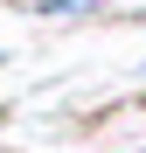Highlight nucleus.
I'll return each mask as SVG.
<instances>
[{
    "instance_id": "1",
    "label": "nucleus",
    "mask_w": 146,
    "mask_h": 153,
    "mask_svg": "<svg viewBox=\"0 0 146 153\" xmlns=\"http://www.w3.org/2000/svg\"><path fill=\"white\" fill-rule=\"evenodd\" d=\"M97 7H125V0H97Z\"/></svg>"
},
{
    "instance_id": "2",
    "label": "nucleus",
    "mask_w": 146,
    "mask_h": 153,
    "mask_svg": "<svg viewBox=\"0 0 146 153\" xmlns=\"http://www.w3.org/2000/svg\"><path fill=\"white\" fill-rule=\"evenodd\" d=\"M0 63H7V49H0Z\"/></svg>"
}]
</instances>
